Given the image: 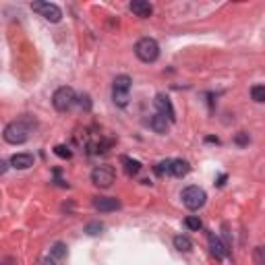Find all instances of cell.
Returning a JSON list of instances; mask_svg holds the SVG:
<instances>
[{"mask_svg":"<svg viewBox=\"0 0 265 265\" xmlns=\"http://www.w3.org/2000/svg\"><path fill=\"white\" fill-rule=\"evenodd\" d=\"M135 54L139 60L143 62H156L158 56H160V46L156 39L151 37H141L137 43H135Z\"/></svg>","mask_w":265,"mask_h":265,"instance_id":"obj_1","label":"cell"},{"mask_svg":"<svg viewBox=\"0 0 265 265\" xmlns=\"http://www.w3.org/2000/svg\"><path fill=\"white\" fill-rule=\"evenodd\" d=\"M27 137H29V128L25 126V122H21V120H15V122L7 124V128H5V141L11 143V145L25 143Z\"/></svg>","mask_w":265,"mask_h":265,"instance_id":"obj_2","label":"cell"},{"mask_svg":"<svg viewBox=\"0 0 265 265\" xmlns=\"http://www.w3.org/2000/svg\"><path fill=\"white\" fill-rule=\"evenodd\" d=\"M130 77L128 75H118L112 85V98L116 106H126L128 104V92H130Z\"/></svg>","mask_w":265,"mask_h":265,"instance_id":"obj_3","label":"cell"},{"mask_svg":"<svg viewBox=\"0 0 265 265\" xmlns=\"http://www.w3.org/2000/svg\"><path fill=\"white\" fill-rule=\"evenodd\" d=\"M75 100H77V96L73 92V87H60V90H56L54 96H52V104H54V108L58 110V112H66V110H71Z\"/></svg>","mask_w":265,"mask_h":265,"instance_id":"obj_4","label":"cell"},{"mask_svg":"<svg viewBox=\"0 0 265 265\" xmlns=\"http://www.w3.org/2000/svg\"><path fill=\"white\" fill-rule=\"evenodd\" d=\"M205 191L203 189H199V187H187L183 191V203L189 207V209H199V207H203L205 205Z\"/></svg>","mask_w":265,"mask_h":265,"instance_id":"obj_5","label":"cell"},{"mask_svg":"<svg viewBox=\"0 0 265 265\" xmlns=\"http://www.w3.org/2000/svg\"><path fill=\"white\" fill-rule=\"evenodd\" d=\"M114 168L112 166H98L94 172H92V181L96 187L100 189H108V187H112L114 183Z\"/></svg>","mask_w":265,"mask_h":265,"instance_id":"obj_6","label":"cell"},{"mask_svg":"<svg viewBox=\"0 0 265 265\" xmlns=\"http://www.w3.org/2000/svg\"><path fill=\"white\" fill-rule=\"evenodd\" d=\"M31 9L35 13H39L46 21H50V23H58V21L62 19V11L52 3H33Z\"/></svg>","mask_w":265,"mask_h":265,"instance_id":"obj_7","label":"cell"},{"mask_svg":"<svg viewBox=\"0 0 265 265\" xmlns=\"http://www.w3.org/2000/svg\"><path fill=\"white\" fill-rule=\"evenodd\" d=\"M156 108L160 110V116H164L168 122H174L176 120V112H174V108H172V102L168 100V96L164 94H158L156 96Z\"/></svg>","mask_w":265,"mask_h":265,"instance_id":"obj_8","label":"cell"},{"mask_svg":"<svg viewBox=\"0 0 265 265\" xmlns=\"http://www.w3.org/2000/svg\"><path fill=\"white\" fill-rule=\"evenodd\" d=\"M94 207L102 213H108V211H114L120 207V201L114 197H96L94 199Z\"/></svg>","mask_w":265,"mask_h":265,"instance_id":"obj_9","label":"cell"},{"mask_svg":"<svg viewBox=\"0 0 265 265\" xmlns=\"http://www.w3.org/2000/svg\"><path fill=\"white\" fill-rule=\"evenodd\" d=\"M11 166L17 170H27L33 166V156L31 153H15L11 158Z\"/></svg>","mask_w":265,"mask_h":265,"instance_id":"obj_10","label":"cell"},{"mask_svg":"<svg viewBox=\"0 0 265 265\" xmlns=\"http://www.w3.org/2000/svg\"><path fill=\"white\" fill-rule=\"evenodd\" d=\"M130 11L135 13L137 17H141V19H147V17H151L153 7L149 3H145V0H132V3H130Z\"/></svg>","mask_w":265,"mask_h":265,"instance_id":"obj_11","label":"cell"},{"mask_svg":"<svg viewBox=\"0 0 265 265\" xmlns=\"http://www.w3.org/2000/svg\"><path fill=\"white\" fill-rule=\"evenodd\" d=\"M189 162H185V160H172V164H170V174L172 176H179V179H183V176H187L189 174Z\"/></svg>","mask_w":265,"mask_h":265,"instance_id":"obj_12","label":"cell"},{"mask_svg":"<svg viewBox=\"0 0 265 265\" xmlns=\"http://www.w3.org/2000/svg\"><path fill=\"white\" fill-rule=\"evenodd\" d=\"M209 247H211V253L217 257V259H224L226 255H228V251H226V247L219 242V238L215 236V234H209Z\"/></svg>","mask_w":265,"mask_h":265,"instance_id":"obj_13","label":"cell"},{"mask_svg":"<svg viewBox=\"0 0 265 265\" xmlns=\"http://www.w3.org/2000/svg\"><path fill=\"white\" fill-rule=\"evenodd\" d=\"M174 247H176V251H181V253H189L193 249V242H191L189 236L179 234V236H174Z\"/></svg>","mask_w":265,"mask_h":265,"instance_id":"obj_14","label":"cell"},{"mask_svg":"<svg viewBox=\"0 0 265 265\" xmlns=\"http://www.w3.org/2000/svg\"><path fill=\"white\" fill-rule=\"evenodd\" d=\"M149 124H151V128L156 132H160V135H162V132H166V128H168V120L164 116H160V114H153Z\"/></svg>","mask_w":265,"mask_h":265,"instance_id":"obj_15","label":"cell"},{"mask_svg":"<svg viewBox=\"0 0 265 265\" xmlns=\"http://www.w3.org/2000/svg\"><path fill=\"white\" fill-rule=\"evenodd\" d=\"M122 164H124V172H126L128 176H135V174H139V170H141V164H139L137 160L122 158Z\"/></svg>","mask_w":265,"mask_h":265,"instance_id":"obj_16","label":"cell"},{"mask_svg":"<svg viewBox=\"0 0 265 265\" xmlns=\"http://www.w3.org/2000/svg\"><path fill=\"white\" fill-rule=\"evenodd\" d=\"M251 96L257 104H263L265 102V85H255L253 90H251Z\"/></svg>","mask_w":265,"mask_h":265,"instance_id":"obj_17","label":"cell"},{"mask_svg":"<svg viewBox=\"0 0 265 265\" xmlns=\"http://www.w3.org/2000/svg\"><path fill=\"white\" fill-rule=\"evenodd\" d=\"M185 224H187L189 230H201V226H203V224H201V219H199L197 215H189V217L185 219Z\"/></svg>","mask_w":265,"mask_h":265,"instance_id":"obj_18","label":"cell"},{"mask_svg":"<svg viewBox=\"0 0 265 265\" xmlns=\"http://www.w3.org/2000/svg\"><path fill=\"white\" fill-rule=\"evenodd\" d=\"M54 153H56L58 158H64V160H69V158L73 156L71 149H69V147H64V145H56V147H54Z\"/></svg>","mask_w":265,"mask_h":265,"instance_id":"obj_19","label":"cell"},{"mask_svg":"<svg viewBox=\"0 0 265 265\" xmlns=\"http://www.w3.org/2000/svg\"><path fill=\"white\" fill-rule=\"evenodd\" d=\"M170 164H172V160H164V162H160V164L156 166V172H158L160 176L170 174Z\"/></svg>","mask_w":265,"mask_h":265,"instance_id":"obj_20","label":"cell"},{"mask_svg":"<svg viewBox=\"0 0 265 265\" xmlns=\"http://www.w3.org/2000/svg\"><path fill=\"white\" fill-rule=\"evenodd\" d=\"M85 232H87V234H92V236H96V234H100V232H102V224L94 222V224H90V226L85 228Z\"/></svg>","mask_w":265,"mask_h":265,"instance_id":"obj_21","label":"cell"},{"mask_svg":"<svg viewBox=\"0 0 265 265\" xmlns=\"http://www.w3.org/2000/svg\"><path fill=\"white\" fill-rule=\"evenodd\" d=\"M52 255L54 257H64L66 255V247L62 245V242H58V245H54V249H52Z\"/></svg>","mask_w":265,"mask_h":265,"instance_id":"obj_22","label":"cell"},{"mask_svg":"<svg viewBox=\"0 0 265 265\" xmlns=\"http://www.w3.org/2000/svg\"><path fill=\"white\" fill-rule=\"evenodd\" d=\"M236 143H238V145H245V143H249L247 132H240V135H236Z\"/></svg>","mask_w":265,"mask_h":265,"instance_id":"obj_23","label":"cell"},{"mask_svg":"<svg viewBox=\"0 0 265 265\" xmlns=\"http://www.w3.org/2000/svg\"><path fill=\"white\" fill-rule=\"evenodd\" d=\"M7 168H9V164H7L5 160H0V174H5V172H7Z\"/></svg>","mask_w":265,"mask_h":265,"instance_id":"obj_24","label":"cell"},{"mask_svg":"<svg viewBox=\"0 0 265 265\" xmlns=\"http://www.w3.org/2000/svg\"><path fill=\"white\" fill-rule=\"evenodd\" d=\"M224 181H226V174H222V176H219V181H217V187H222V185H224Z\"/></svg>","mask_w":265,"mask_h":265,"instance_id":"obj_25","label":"cell"},{"mask_svg":"<svg viewBox=\"0 0 265 265\" xmlns=\"http://www.w3.org/2000/svg\"><path fill=\"white\" fill-rule=\"evenodd\" d=\"M41 265H54V261H52V259H43Z\"/></svg>","mask_w":265,"mask_h":265,"instance_id":"obj_26","label":"cell"}]
</instances>
